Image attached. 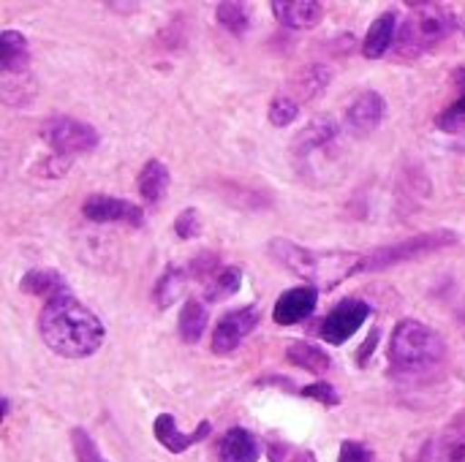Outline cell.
<instances>
[{
	"label": "cell",
	"mask_w": 465,
	"mask_h": 462,
	"mask_svg": "<svg viewBox=\"0 0 465 462\" xmlns=\"http://www.w3.org/2000/svg\"><path fill=\"white\" fill-rule=\"evenodd\" d=\"M38 332L44 343L65 359H84L104 343V324L68 291L49 300L38 316Z\"/></svg>",
	"instance_id": "cell-1"
},
{
	"label": "cell",
	"mask_w": 465,
	"mask_h": 462,
	"mask_svg": "<svg viewBox=\"0 0 465 462\" xmlns=\"http://www.w3.org/2000/svg\"><path fill=\"white\" fill-rule=\"evenodd\" d=\"M270 256L289 270L292 275L308 280V286L316 289H332L341 280L351 278L360 272V261L362 253H322V251H311L302 248L292 240H272L270 242Z\"/></svg>",
	"instance_id": "cell-2"
},
{
	"label": "cell",
	"mask_w": 465,
	"mask_h": 462,
	"mask_svg": "<svg viewBox=\"0 0 465 462\" xmlns=\"http://www.w3.org/2000/svg\"><path fill=\"white\" fill-rule=\"evenodd\" d=\"M444 340L436 329H430L422 321L414 319H403L390 340V359L392 368L409 376H420L428 373L433 368L441 365L444 359Z\"/></svg>",
	"instance_id": "cell-3"
},
{
	"label": "cell",
	"mask_w": 465,
	"mask_h": 462,
	"mask_svg": "<svg viewBox=\"0 0 465 462\" xmlns=\"http://www.w3.org/2000/svg\"><path fill=\"white\" fill-rule=\"evenodd\" d=\"M455 27H458V19L447 5L414 3L411 14L406 16L403 27L398 30L395 52H398V57L417 60V57L428 54L433 46H439Z\"/></svg>",
	"instance_id": "cell-4"
},
{
	"label": "cell",
	"mask_w": 465,
	"mask_h": 462,
	"mask_svg": "<svg viewBox=\"0 0 465 462\" xmlns=\"http://www.w3.org/2000/svg\"><path fill=\"white\" fill-rule=\"evenodd\" d=\"M452 245H458L455 231H450V229L425 231V234H417L411 240H403V242H395L387 248H376L373 253H362L360 272H381V270H390L401 261H411V259H420V256H428V253H436V251H444Z\"/></svg>",
	"instance_id": "cell-5"
},
{
	"label": "cell",
	"mask_w": 465,
	"mask_h": 462,
	"mask_svg": "<svg viewBox=\"0 0 465 462\" xmlns=\"http://www.w3.org/2000/svg\"><path fill=\"white\" fill-rule=\"evenodd\" d=\"M41 139L63 158L76 152H90L98 144V131L74 117H49L41 125Z\"/></svg>",
	"instance_id": "cell-6"
},
{
	"label": "cell",
	"mask_w": 465,
	"mask_h": 462,
	"mask_svg": "<svg viewBox=\"0 0 465 462\" xmlns=\"http://www.w3.org/2000/svg\"><path fill=\"white\" fill-rule=\"evenodd\" d=\"M368 316H371V305L365 300H343L327 313V319L322 321L319 335H322V340H327L332 346H341V343H346L349 338L357 335V329L365 324Z\"/></svg>",
	"instance_id": "cell-7"
},
{
	"label": "cell",
	"mask_w": 465,
	"mask_h": 462,
	"mask_svg": "<svg viewBox=\"0 0 465 462\" xmlns=\"http://www.w3.org/2000/svg\"><path fill=\"white\" fill-rule=\"evenodd\" d=\"M338 136H341V131L332 117H316L297 133L294 147H292L294 158L305 166L316 155H330L338 144Z\"/></svg>",
	"instance_id": "cell-8"
},
{
	"label": "cell",
	"mask_w": 465,
	"mask_h": 462,
	"mask_svg": "<svg viewBox=\"0 0 465 462\" xmlns=\"http://www.w3.org/2000/svg\"><path fill=\"white\" fill-rule=\"evenodd\" d=\"M384 112H387V103H384L381 93L362 90L360 95H354V101L346 109V128H349V133L357 136V139L371 136L381 125Z\"/></svg>",
	"instance_id": "cell-9"
},
{
	"label": "cell",
	"mask_w": 465,
	"mask_h": 462,
	"mask_svg": "<svg viewBox=\"0 0 465 462\" xmlns=\"http://www.w3.org/2000/svg\"><path fill=\"white\" fill-rule=\"evenodd\" d=\"M259 324V310L256 308H240V310H229L226 316H221L215 332H213V351L215 354H229L234 351Z\"/></svg>",
	"instance_id": "cell-10"
},
{
	"label": "cell",
	"mask_w": 465,
	"mask_h": 462,
	"mask_svg": "<svg viewBox=\"0 0 465 462\" xmlns=\"http://www.w3.org/2000/svg\"><path fill=\"white\" fill-rule=\"evenodd\" d=\"M82 215L93 223H125V226H142V210L125 199L117 196H90L82 204Z\"/></svg>",
	"instance_id": "cell-11"
},
{
	"label": "cell",
	"mask_w": 465,
	"mask_h": 462,
	"mask_svg": "<svg viewBox=\"0 0 465 462\" xmlns=\"http://www.w3.org/2000/svg\"><path fill=\"white\" fill-rule=\"evenodd\" d=\"M316 302H319V289L316 286H297V289H289L278 297L275 308H272V319L275 324L281 327H292V324H300L305 321L313 310H316Z\"/></svg>",
	"instance_id": "cell-12"
},
{
	"label": "cell",
	"mask_w": 465,
	"mask_h": 462,
	"mask_svg": "<svg viewBox=\"0 0 465 462\" xmlns=\"http://www.w3.org/2000/svg\"><path fill=\"white\" fill-rule=\"evenodd\" d=\"M153 430H155V438H158V444H161L163 449H169L172 455H183V452H185V449H191L193 444L204 441V438L210 436V430H213V428H210V422H202L193 433H183V430L177 428L174 417L161 414V417L155 419Z\"/></svg>",
	"instance_id": "cell-13"
},
{
	"label": "cell",
	"mask_w": 465,
	"mask_h": 462,
	"mask_svg": "<svg viewBox=\"0 0 465 462\" xmlns=\"http://www.w3.org/2000/svg\"><path fill=\"white\" fill-rule=\"evenodd\" d=\"M272 11H275V19L292 30H311L324 16V8L316 0H275Z\"/></svg>",
	"instance_id": "cell-14"
},
{
	"label": "cell",
	"mask_w": 465,
	"mask_h": 462,
	"mask_svg": "<svg viewBox=\"0 0 465 462\" xmlns=\"http://www.w3.org/2000/svg\"><path fill=\"white\" fill-rule=\"evenodd\" d=\"M30 63V49H27V38L16 30H3L0 33V68L3 76H22L27 71Z\"/></svg>",
	"instance_id": "cell-15"
},
{
	"label": "cell",
	"mask_w": 465,
	"mask_h": 462,
	"mask_svg": "<svg viewBox=\"0 0 465 462\" xmlns=\"http://www.w3.org/2000/svg\"><path fill=\"white\" fill-rule=\"evenodd\" d=\"M259 455H262L259 441L242 428H232L218 447V462H256Z\"/></svg>",
	"instance_id": "cell-16"
},
{
	"label": "cell",
	"mask_w": 465,
	"mask_h": 462,
	"mask_svg": "<svg viewBox=\"0 0 465 462\" xmlns=\"http://www.w3.org/2000/svg\"><path fill=\"white\" fill-rule=\"evenodd\" d=\"M395 25H398L395 11H384L379 19H373V22H371L368 35H365V44H362L365 57L379 60V57H384V54H387V49H390V46L395 44V38H398Z\"/></svg>",
	"instance_id": "cell-17"
},
{
	"label": "cell",
	"mask_w": 465,
	"mask_h": 462,
	"mask_svg": "<svg viewBox=\"0 0 465 462\" xmlns=\"http://www.w3.org/2000/svg\"><path fill=\"white\" fill-rule=\"evenodd\" d=\"M136 185H139V193L147 204H158L169 188V169L161 161H147L139 172Z\"/></svg>",
	"instance_id": "cell-18"
},
{
	"label": "cell",
	"mask_w": 465,
	"mask_h": 462,
	"mask_svg": "<svg viewBox=\"0 0 465 462\" xmlns=\"http://www.w3.org/2000/svg\"><path fill=\"white\" fill-rule=\"evenodd\" d=\"M19 286H22V291L33 294V297H46V302L68 291L63 275L54 272V270H30V272L22 278Z\"/></svg>",
	"instance_id": "cell-19"
},
{
	"label": "cell",
	"mask_w": 465,
	"mask_h": 462,
	"mask_svg": "<svg viewBox=\"0 0 465 462\" xmlns=\"http://www.w3.org/2000/svg\"><path fill=\"white\" fill-rule=\"evenodd\" d=\"M286 357H289V362H292V365H297V368H302V370H308V373H316V376L327 373V370H330V365H332V359H330L319 346L305 343V340L292 343V346H289V351H286Z\"/></svg>",
	"instance_id": "cell-20"
},
{
	"label": "cell",
	"mask_w": 465,
	"mask_h": 462,
	"mask_svg": "<svg viewBox=\"0 0 465 462\" xmlns=\"http://www.w3.org/2000/svg\"><path fill=\"white\" fill-rule=\"evenodd\" d=\"M439 462H465V411H460L439 441Z\"/></svg>",
	"instance_id": "cell-21"
},
{
	"label": "cell",
	"mask_w": 465,
	"mask_h": 462,
	"mask_svg": "<svg viewBox=\"0 0 465 462\" xmlns=\"http://www.w3.org/2000/svg\"><path fill=\"white\" fill-rule=\"evenodd\" d=\"M177 327H180V338H183L185 343H196V340L202 338L204 327H207V308H204V302L188 300V302L183 305V310H180Z\"/></svg>",
	"instance_id": "cell-22"
},
{
	"label": "cell",
	"mask_w": 465,
	"mask_h": 462,
	"mask_svg": "<svg viewBox=\"0 0 465 462\" xmlns=\"http://www.w3.org/2000/svg\"><path fill=\"white\" fill-rule=\"evenodd\" d=\"M183 289H185V270L183 267H166L163 275L155 283L153 300H155L158 308H169V305H174L180 300Z\"/></svg>",
	"instance_id": "cell-23"
},
{
	"label": "cell",
	"mask_w": 465,
	"mask_h": 462,
	"mask_svg": "<svg viewBox=\"0 0 465 462\" xmlns=\"http://www.w3.org/2000/svg\"><path fill=\"white\" fill-rule=\"evenodd\" d=\"M240 283H242V272L234 270V267H223V270L204 286V297H207V302H218V300L234 297V294L240 291Z\"/></svg>",
	"instance_id": "cell-24"
},
{
	"label": "cell",
	"mask_w": 465,
	"mask_h": 462,
	"mask_svg": "<svg viewBox=\"0 0 465 462\" xmlns=\"http://www.w3.org/2000/svg\"><path fill=\"white\" fill-rule=\"evenodd\" d=\"M330 84V68H324V65H308L297 79H294V90H297V95L300 98H316V95H322V90Z\"/></svg>",
	"instance_id": "cell-25"
},
{
	"label": "cell",
	"mask_w": 465,
	"mask_h": 462,
	"mask_svg": "<svg viewBox=\"0 0 465 462\" xmlns=\"http://www.w3.org/2000/svg\"><path fill=\"white\" fill-rule=\"evenodd\" d=\"M215 16H218V22L232 35H242L248 30V25H251V16H248V5L245 3H218Z\"/></svg>",
	"instance_id": "cell-26"
},
{
	"label": "cell",
	"mask_w": 465,
	"mask_h": 462,
	"mask_svg": "<svg viewBox=\"0 0 465 462\" xmlns=\"http://www.w3.org/2000/svg\"><path fill=\"white\" fill-rule=\"evenodd\" d=\"M267 457H270V462H316L313 452L294 447V444H286V441H270Z\"/></svg>",
	"instance_id": "cell-27"
},
{
	"label": "cell",
	"mask_w": 465,
	"mask_h": 462,
	"mask_svg": "<svg viewBox=\"0 0 465 462\" xmlns=\"http://www.w3.org/2000/svg\"><path fill=\"white\" fill-rule=\"evenodd\" d=\"M297 114H300V103H297L294 98H289V95L272 98V103H270V123H272L275 128H283V125L294 123Z\"/></svg>",
	"instance_id": "cell-28"
},
{
	"label": "cell",
	"mask_w": 465,
	"mask_h": 462,
	"mask_svg": "<svg viewBox=\"0 0 465 462\" xmlns=\"http://www.w3.org/2000/svg\"><path fill=\"white\" fill-rule=\"evenodd\" d=\"M71 441H74V455H76V462H106L104 457H101V452H98L95 441H93L82 428H76V430L71 433Z\"/></svg>",
	"instance_id": "cell-29"
},
{
	"label": "cell",
	"mask_w": 465,
	"mask_h": 462,
	"mask_svg": "<svg viewBox=\"0 0 465 462\" xmlns=\"http://www.w3.org/2000/svg\"><path fill=\"white\" fill-rule=\"evenodd\" d=\"M199 229H202V221H199V212H196L193 207L183 210V212L177 215V221H174V234H177L180 240H193V237H199Z\"/></svg>",
	"instance_id": "cell-30"
},
{
	"label": "cell",
	"mask_w": 465,
	"mask_h": 462,
	"mask_svg": "<svg viewBox=\"0 0 465 462\" xmlns=\"http://www.w3.org/2000/svg\"><path fill=\"white\" fill-rule=\"evenodd\" d=\"M338 462H379V460H376V455H373L365 444H360V441H343V444H341Z\"/></svg>",
	"instance_id": "cell-31"
},
{
	"label": "cell",
	"mask_w": 465,
	"mask_h": 462,
	"mask_svg": "<svg viewBox=\"0 0 465 462\" xmlns=\"http://www.w3.org/2000/svg\"><path fill=\"white\" fill-rule=\"evenodd\" d=\"M302 398H313V400H319L322 406H327V408H332V406H338L341 403V398H338V392L330 387V384H324V381H319V384H311V387H305L302 392H300Z\"/></svg>",
	"instance_id": "cell-32"
},
{
	"label": "cell",
	"mask_w": 465,
	"mask_h": 462,
	"mask_svg": "<svg viewBox=\"0 0 465 462\" xmlns=\"http://www.w3.org/2000/svg\"><path fill=\"white\" fill-rule=\"evenodd\" d=\"M376 340H379V332H373V335H371V338L365 340L362 351L357 354V362H360V365H368L365 359H368V354H373V351H376Z\"/></svg>",
	"instance_id": "cell-33"
}]
</instances>
